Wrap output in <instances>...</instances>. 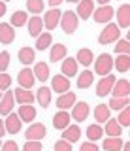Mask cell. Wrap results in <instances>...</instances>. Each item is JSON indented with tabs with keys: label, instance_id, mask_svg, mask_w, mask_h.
<instances>
[{
	"label": "cell",
	"instance_id": "obj_35",
	"mask_svg": "<svg viewBox=\"0 0 130 151\" xmlns=\"http://www.w3.org/2000/svg\"><path fill=\"white\" fill-rule=\"evenodd\" d=\"M36 38H38V40H36V49H38V51H45L51 45V42H53L51 32H41V34L36 36Z\"/></svg>",
	"mask_w": 130,
	"mask_h": 151
},
{
	"label": "cell",
	"instance_id": "obj_25",
	"mask_svg": "<svg viewBox=\"0 0 130 151\" xmlns=\"http://www.w3.org/2000/svg\"><path fill=\"white\" fill-rule=\"evenodd\" d=\"M32 72H34V78L40 79V81H47L49 79V64L47 63H36L34 68H32Z\"/></svg>",
	"mask_w": 130,
	"mask_h": 151
},
{
	"label": "cell",
	"instance_id": "obj_23",
	"mask_svg": "<svg viewBox=\"0 0 130 151\" xmlns=\"http://www.w3.org/2000/svg\"><path fill=\"white\" fill-rule=\"evenodd\" d=\"M21 119L17 113H8V119L4 123V127H6V130L10 132V134H17V132L21 130Z\"/></svg>",
	"mask_w": 130,
	"mask_h": 151
},
{
	"label": "cell",
	"instance_id": "obj_54",
	"mask_svg": "<svg viewBox=\"0 0 130 151\" xmlns=\"http://www.w3.org/2000/svg\"><path fill=\"white\" fill-rule=\"evenodd\" d=\"M0 98H2V91H0Z\"/></svg>",
	"mask_w": 130,
	"mask_h": 151
},
{
	"label": "cell",
	"instance_id": "obj_26",
	"mask_svg": "<svg viewBox=\"0 0 130 151\" xmlns=\"http://www.w3.org/2000/svg\"><path fill=\"white\" fill-rule=\"evenodd\" d=\"M76 60H77V64H81V66H91L92 60H94V53H92L91 49H87V47H83V49L77 51Z\"/></svg>",
	"mask_w": 130,
	"mask_h": 151
},
{
	"label": "cell",
	"instance_id": "obj_21",
	"mask_svg": "<svg viewBox=\"0 0 130 151\" xmlns=\"http://www.w3.org/2000/svg\"><path fill=\"white\" fill-rule=\"evenodd\" d=\"M26 27H29V34L32 38H36V36L41 34V30H44V21H41L40 15H32L29 21H26Z\"/></svg>",
	"mask_w": 130,
	"mask_h": 151
},
{
	"label": "cell",
	"instance_id": "obj_10",
	"mask_svg": "<svg viewBox=\"0 0 130 151\" xmlns=\"http://www.w3.org/2000/svg\"><path fill=\"white\" fill-rule=\"evenodd\" d=\"M51 87H53V91L59 93V94L70 91V78H66V76H62V74L53 76V79H51Z\"/></svg>",
	"mask_w": 130,
	"mask_h": 151
},
{
	"label": "cell",
	"instance_id": "obj_46",
	"mask_svg": "<svg viewBox=\"0 0 130 151\" xmlns=\"http://www.w3.org/2000/svg\"><path fill=\"white\" fill-rule=\"evenodd\" d=\"M79 151H100V149L96 145V142H85V144H81Z\"/></svg>",
	"mask_w": 130,
	"mask_h": 151
},
{
	"label": "cell",
	"instance_id": "obj_49",
	"mask_svg": "<svg viewBox=\"0 0 130 151\" xmlns=\"http://www.w3.org/2000/svg\"><path fill=\"white\" fill-rule=\"evenodd\" d=\"M4 134H6V127H4V121L0 119V138H2Z\"/></svg>",
	"mask_w": 130,
	"mask_h": 151
},
{
	"label": "cell",
	"instance_id": "obj_51",
	"mask_svg": "<svg viewBox=\"0 0 130 151\" xmlns=\"http://www.w3.org/2000/svg\"><path fill=\"white\" fill-rule=\"evenodd\" d=\"M121 149H123V151H130V144H128V142H126V144H123V147H121Z\"/></svg>",
	"mask_w": 130,
	"mask_h": 151
},
{
	"label": "cell",
	"instance_id": "obj_37",
	"mask_svg": "<svg viewBox=\"0 0 130 151\" xmlns=\"http://www.w3.org/2000/svg\"><path fill=\"white\" fill-rule=\"evenodd\" d=\"M44 8H45L44 0H26V9H29V13H32V15H40L44 12Z\"/></svg>",
	"mask_w": 130,
	"mask_h": 151
},
{
	"label": "cell",
	"instance_id": "obj_30",
	"mask_svg": "<svg viewBox=\"0 0 130 151\" xmlns=\"http://www.w3.org/2000/svg\"><path fill=\"white\" fill-rule=\"evenodd\" d=\"M34 59H36V53H34V49H32L30 45L21 47V49H19V60H21V64L29 66V64L34 63Z\"/></svg>",
	"mask_w": 130,
	"mask_h": 151
},
{
	"label": "cell",
	"instance_id": "obj_7",
	"mask_svg": "<svg viewBox=\"0 0 130 151\" xmlns=\"http://www.w3.org/2000/svg\"><path fill=\"white\" fill-rule=\"evenodd\" d=\"M115 76H102V79L98 81V85H96V94L102 98V96H108V94L111 93V87H113V83H115Z\"/></svg>",
	"mask_w": 130,
	"mask_h": 151
},
{
	"label": "cell",
	"instance_id": "obj_45",
	"mask_svg": "<svg viewBox=\"0 0 130 151\" xmlns=\"http://www.w3.org/2000/svg\"><path fill=\"white\" fill-rule=\"evenodd\" d=\"M0 151H19V145H17V142L8 140L6 144H2V145H0Z\"/></svg>",
	"mask_w": 130,
	"mask_h": 151
},
{
	"label": "cell",
	"instance_id": "obj_18",
	"mask_svg": "<svg viewBox=\"0 0 130 151\" xmlns=\"http://www.w3.org/2000/svg\"><path fill=\"white\" fill-rule=\"evenodd\" d=\"M117 21H119V28H126L128 30V27H130V6H128V2L126 4H123L117 12Z\"/></svg>",
	"mask_w": 130,
	"mask_h": 151
},
{
	"label": "cell",
	"instance_id": "obj_28",
	"mask_svg": "<svg viewBox=\"0 0 130 151\" xmlns=\"http://www.w3.org/2000/svg\"><path fill=\"white\" fill-rule=\"evenodd\" d=\"M124 142L119 138V136H108V138L104 140V144H102V147L104 151H121Z\"/></svg>",
	"mask_w": 130,
	"mask_h": 151
},
{
	"label": "cell",
	"instance_id": "obj_29",
	"mask_svg": "<svg viewBox=\"0 0 130 151\" xmlns=\"http://www.w3.org/2000/svg\"><path fill=\"white\" fill-rule=\"evenodd\" d=\"M111 115V110L108 108V104H98L94 108V121L96 123H106Z\"/></svg>",
	"mask_w": 130,
	"mask_h": 151
},
{
	"label": "cell",
	"instance_id": "obj_53",
	"mask_svg": "<svg viewBox=\"0 0 130 151\" xmlns=\"http://www.w3.org/2000/svg\"><path fill=\"white\" fill-rule=\"evenodd\" d=\"M2 2H10V0H2Z\"/></svg>",
	"mask_w": 130,
	"mask_h": 151
},
{
	"label": "cell",
	"instance_id": "obj_14",
	"mask_svg": "<svg viewBox=\"0 0 130 151\" xmlns=\"http://www.w3.org/2000/svg\"><path fill=\"white\" fill-rule=\"evenodd\" d=\"M34 72H32L30 68H23L19 74H17V81H19V87L23 89H32V85H34Z\"/></svg>",
	"mask_w": 130,
	"mask_h": 151
},
{
	"label": "cell",
	"instance_id": "obj_4",
	"mask_svg": "<svg viewBox=\"0 0 130 151\" xmlns=\"http://www.w3.org/2000/svg\"><path fill=\"white\" fill-rule=\"evenodd\" d=\"M115 15V9L109 6V4H106V6H100L96 8L94 12H92V19H94L96 23H100V25H106V23H111V17Z\"/></svg>",
	"mask_w": 130,
	"mask_h": 151
},
{
	"label": "cell",
	"instance_id": "obj_24",
	"mask_svg": "<svg viewBox=\"0 0 130 151\" xmlns=\"http://www.w3.org/2000/svg\"><path fill=\"white\" fill-rule=\"evenodd\" d=\"M51 89L49 87H40L38 91H36V100H38V104L41 108H49V104H51Z\"/></svg>",
	"mask_w": 130,
	"mask_h": 151
},
{
	"label": "cell",
	"instance_id": "obj_22",
	"mask_svg": "<svg viewBox=\"0 0 130 151\" xmlns=\"http://www.w3.org/2000/svg\"><path fill=\"white\" fill-rule=\"evenodd\" d=\"M79 138H81V129H79V125H68L66 129L62 130V140L70 142V144L77 142Z\"/></svg>",
	"mask_w": 130,
	"mask_h": 151
},
{
	"label": "cell",
	"instance_id": "obj_8",
	"mask_svg": "<svg viewBox=\"0 0 130 151\" xmlns=\"http://www.w3.org/2000/svg\"><path fill=\"white\" fill-rule=\"evenodd\" d=\"M92 12H94V0H79L77 2V9H76V15L81 17V21H87Z\"/></svg>",
	"mask_w": 130,
	"mask_h": 151
},
{
	"label": "cell",
	"instance_id": "obj_17",
	"mask_svg": "<svg viewBox=\"0 0 130 151\" xmlns=\"http://www.w3.org/2000/svg\"><path fill=\"white\" fill-rule=\"evenodd\" d=\"M13 98H15L19 104H32L36 100L34 93H32L30 89H23V87H17L15 91H13Z\"/></svg>",
	"mask_w": 130,
	"mask_h": 151
},
{
	"label": "cell",
	"instance_id": "obj_55",
	"mask_svg": "<svg viewBox=\"0 0 130 151\" xmlns=\"http://www.w3.org/2000/svg\"><path fill=\"white\" fill-rule=\"evenodd\" d=\"M0 145H2V142H0Z\"/></svg>",
	"mask_w": 130,
	"mask_h": 151
},
{
	"label": "cell",
	"instance_id": "obj_12",
	"mask_svg": "<svg viewBox=\"0 0 130 151\" xmlns=\"http://www.w3.org/2000/svg\"><path fill=\"white\" fill-rule=\"evenodd\" d=\"M70 121H72V117H70V113H68V110H59L53 115V127L57 130H64L70 125Z\"/></svg>",
	"mask_w": 130,
	"mask_h": 151
},
{
	"label": "cell",
	"instance_id": "obj_3",
	"mask_svg": "<svg viewBox=\"0 0 130 151\" xmlns=\"http://www.w3.org/2000/svg\"><path fill=\"white\" fill-rule=\"evenodd\" d=\"M94 63V72L98 76H108L111 74V68H113V59H111L109 53H100L96 57V60H92Z\"/></svg>",
	"mask_w": 130,
	"mask_h": 151
},
{
	"label": "cell",
	"instance_id": "obj_44",
	"mask_svg": "<svg viewBox=\"0 0 130 151\" xmlns=\"http://www.w3.org/2000/svg\"><path fill=\"white\" fill-rule=\"evenodd\" d=\"M10 85H11V78H10L6 72H0V91H6V89H10Z\"/></svg>",
	"mask_w": 130,
	"mask_h": 151
},
{
	"label": "cell",
	"instance_id": "obj_42",
	"mask_svg": "<svg viewBox=\"0 0 130 151\" xmlns=\"http://www.w3.org/2000/svg\"><path fill=\"white\" fill-rule=\"evenodd\" d=\"M10 59H11V55L8 53V51H2V53H0V72H6V70H8V66H10Z\"/></svg>",
	"mask_w": 130,
	"mask_h": 151
},
{
	"label": "cell",
	"instance_id": "obj_15",
	"mask_svg": "<svg viewBox=\"0 0 130 151\" xmlns=\"http://www.w3.org/2000/svg\"><path fill=\"white\" fill-rule=\"evenodd\" d=\"M76 102H77L76 93L66 91V93H62V94L57 98V108H59V110H70V108H72Z\"/></svg>",
	"mask_w": 130,
	"mask_h": 151
},
{
	"label": "cell",
	"instance_id": "obj_9",
	"mask_svg": "<svg viewBox=\"0 0 130 151\" xmlns=\"http://www.w3.org/2000/svg\"><path fill=\"white\" fill-rule=\"evenodd\" d=\"M13 104H15V98H13V91L6 89L0 98V115H8L13 110Z\"/></svg>",
	"mask_w": 130,
	"mask_h": 151
},
{
	"label": "cell",
	"instance_id": "obj_38",
	"mask_svg": "<svg viewBox=\"0 0 130 151\" xmlns=\"http://www.w3.org/2000/svg\"><path fill=\"white\" fill-rule=\"evenodd\" d=\"M128 106V96H123V98H117V96H113L111 98V102L108 104V108L109 110H123V108H126Z\"/></svg>",
	"mask_w": 130,
	"mask_h": 151
},
{
	"label": "cell",
	"instance_id": "obj_50",
	"mask_svg": "<svg viewBox=\"0 0 130 151\" xmlns=\"http://www.w3.org/2000/svg\"><path fill=\"white\" fill-rule=\"evenodd\" d=\"M96 2H98V4H100V6H106V4H109V2H111V0H96Z\"/></svg>",
	"mask_w": 130,
	"mask_h": 151
},
{
	"label": "cell",
	"instance_id": "obj_11",
	"mask_svg": "<svg viewBox=\"0 0 130 151\" xmlns=\"http://www.w3.org/2000/svg\"><path fill=\"white\" fill-rule=\"evenodd\" d=\"M60 15H62V12H60L59 8H51L49 12L45 13V17L41 19V21H44V27L47 28V30H53V28L59 25V21H60Z\"/></svg>",
	"mask_w": 130,
	"mask_h": 151
},
{
	"label": "cell",
	"instance_id": "obj_48",
	"mask_svg": "<svg viewBox=\"0 0 130 151\" xmlns=\"http://www.w3.org/2000/svg\"><path fill=\"white\" fill-rule=\"evenodd\" d=\"M2 15H6V2L0 0V17H2Z\"/></svg>",
	"mask_w": 130,
	"mask_h": 151
},
{
	"label": "cell",
	"instance_id": "obj_36",
	"mask_svg": "<svg viewBox=\"0 0 130 151\" xmlns=\"http://www.w3.org/2000/svg\"><path fill=\"white\" fill-rule=\"evenodd\" d=\"M26 21H29V13H26V12H21V9H17V12H13L10 25L15 28V27H23V25H26Z\"/></svg>",
	"mask_w": 130,
	"mask_h": 151
},
{
	"label": "cell",
	"instance_id": "obj_40",
	"mask_svg": "<svg viewBox=\"0 0 130 151\" xmlns=\"http://www.w3.org/2000/svg\"><path fill=\"white\" fill-rule=\"evenodd\" d=\"M121 113H119V117H117V121H119V125L121 127H130V108L126 106V108H123V110H119Z\"/></svg>",
	"mask_w": 130,
	"mask_h": 151
},
{
	"label": "cell",
	"instance_id": "obj_39",
	"mask_svg": "<svg viewBox=\"0 0 130 151\" xmlns=\"http://www.w3.org/2000/svg\"><path fill=\"white\" fill-rule=\"evenodd\" d=\"M113 51L117 55H128V51H130V42H128V38L126 40H117V45L113 47Z\"/></svg>",
	"mask_w": 130,
	"mask_h": 151
},
{
	"label": "cell",
	"instance_id": "obj_19",
	"mask_svg": "<svg viewBox=\"0 0 130 151\" xmlns=\"http://www.w3.org/2000/svg\"><path fill=\"white\" fill-rule=\"evenodd\" d=\"M62 76L66 78H72V76H77V60L74 57H64L62 59V68H60Z\"/></svg>",
	"mask_w": 130,
	"mask_h": 151
},
{
	"label": "cell",
	"instance_id": "obj_33",
	"mask_svg": "<svg viewBox=\"0 0 130 151\" xmlns=\"http://www.w3.org/2000/svg\"><path fill=\"white\" fill-rule=\"evenodd\" d=\"M121 132H123V127L119 125V121L117 119H109L106 121V129H104V134H108V136H121Z\"/></svg>",
	"mask_w": 130,
	"mask_h": 151
},
{
	"label": "cell",
	"instance_id": "obj_13",
	"mask_svg": "<svg viewBox=\"0 0 130 151\" xmlns=\"http://www.w3.org/2000/svg\"><path fill=\"white\" fill-rule=\"evenodd\" d=\"M15 40V30L10 23H0V44L10 45Z\"/></svg>",
	"mask_w": 130,
	"mask_h": 151
},
{
	"label": "cell",
	"instance_id": "obj_52",
	"mask_svg": "<svg viewBox=\"0 0 130 151\" xmlns=\"http://www.w3.org/2000/svg\"><path fill=\"white\" fill-rule=\"evenodd\" d=\"M66 2H79V0H66Z\"/></svg>",
	"mask_w": 130,
	"mask_h": 151
},
{
	"label": "cell",
	"instance_id": "obj_5",
	"mask_svg": "<svg viewBox=\"0 0 130 151\" xmlns=\"http://www.w3.org/2000/svg\"><path fill=\"white\" fill-rule=\"evenodd\" d=\"M45 134H47V129H45L44 123H30V127L25 130V138L26 140H44Z\"/></svg>",
	"mask_w": 130,
	"mask_h": 151
},
{
	"label": "cell",
	"instance_id": "obj_32",
	"mask_svg": "<svg viewBox=\"0 0 130 151\" xmlns=\"http://www.w3.org/2000/svg\"><path fill=\"white\" fill-rule=\"evenodd\" d=\"M113 66H115V70L121 72V74L128 72L130 70V55H119L117 59H113Z\"/></svg>",
	"mask_w": 130,
	"mask_h": 151
},
{
	"label": "cell",
	"instance_id": "obj_1",
	"mask_svg": "<svg viewBox=\"0 0 130 151\" xmlns=\"http://www.w3.org/2000/svg\"><path fill=\"white\" fill-rule=\"evenodd\" d=\"M121 38V28L113 23H106V27L100 30V36H98V44L100 45H109L113 42H117Z\"/></svg>",
	"mask_w": 130,
	"mask_h": 151
},
{
	"label": "cell",
	"instance_id": "obj_2",
	"mask_svg": "<svg viewBox=\"0 0 130 151\" xmlns=\"http://www.w3.org/2000/svg\"><path fill=\"white\" fill-rule=\"evenodd\" d=\"M59 23H60V27H62L64 34H74V32L77 30V25H79V17L76 15V12L68 9V12H64L62 15H60Z\"/></svg>",
	"mask_w": 130,
	"mask_h": 151
},
{
	"label": "cell",
	"instance_id": "obj_34",
	"mask_svg": "<svg viewBox=\"0 0 130 151\" xmlns=\"http://www.w3.org/2000/svg\"><path fill=\"white\" fill-rule=\"evenodd\" d=\"M94 81V74L91 70H83L81 76H77V87L79 89H89Z\"/></svg>",
	"mask_w": 130,
	"mask_h": 151
},
{
	"label": "cell",
	"instance_id": "obj_47",
	"mask_svg": "<svg viewBox=\"0 0 130 151\" xmlns=\"http://www.w3.org/2000/svg\"><path fill=\"white\" fill-rule=\"evenodd\" d=\"M47 2H49V6H51V8H59L60 4L64 2V0H47Z\"/></svg>",
	"mask_w": 130,
	"mask_h": 151
},
{
	"label": "cell",
	"instance_id": "obj_27",
	"mask_svg": "<svg viewBox=\"0 0 130 151\" xmlns=\"http://www.w3.org/2000/svg\"><path fill=\"white\" fill-rule=\"evenodd\" d=\"M66 45L64 44H55L51 45V53H49V60L51 63H59V60H62L64 57H66Z\"/></svg>",
	"mask_w": 130,
	"mask_h": 151
},
{
	"label": "cell",
	"instance_id": "obj_41",
	"mask_svg": "<svg viewBox=\"0 0 130 151\" xmlns=\"http://www.w3.org/2000/svg\"><path fill=\"white\" fill-rule=\"evenodd\" d=\"M23 151H41V142L40 140H26L23 145Z\"/></svg>",
	"mask_w": 130,
	"mask_h": 151
},
{
	"label": "cell",
	"instance_id": "obj_6",
	"mask_svg": "<svg viewBox=\"0 0 130 151\" xmlns=\"http://www.w3.org/2000/svg\"><path fill=\"white\" fill-rule=\"evenodd\" d=\"M70 117L74 121H77V123H83L87 117H89V104H87V102H76L72 106Z\"/></svg>",
	"mask_w": 130,
	"mask_h": 151
},
{
	"label": "cell",
	"instance_id": "obj_20",
	"mask_svg": "<svg viewBox=\"0 0 130 151\" xmlns=\"http://www.w3.org/2000/svg\"><path fill=\"white\" fill-rule=\"evenodd\" d=\"M17 115H19V119L23 123H32V121H36V108L30 106V104H21Z\"/></svg>",
	"mask_w": 130,
	"mask_h": 151
},
{
	"label": "cell",
	"instance_id": "obj_31",
	"mask_svg": "<svg viewBox=\"0 0 130 151\" xmlns=\"http://www.w3.org/2000/svg\"><path fill=\"white\" fill-rule=\"evenodd\" d=\"M87 138H89V142H98L102 136H104V129L100 127V123H94V125H89L87 127Z\"/></svg>",
	"mask_w": 130,
	"mask_h": 151
},
{
	"label": "cell",
	"instance_id": "obj_16",
	"mask_svg": "<svg viewBox=\"0 0 130 151\" xmlns=\"http://www.w3.org/2000/svg\"><path fill=\"white\" fill-rule=\"evenodd\" d=\"M128 93H130L128 79H115L113 87H111V94L117 98H123V96H128Z\"/></svg>",
	"mask_w": 130,
	"mask_h": 151
},
{
	"label": "cell",
	"instance_id": "obj_43",
	"mask_svg": "<svg viewBox=\"0 0 130 151\" xmlns=\"http://www.w3.org/2000/svg\"><path fill=\"white\" fill-rule=\"evenodd\" d=\"M53 149H55V151H74L70 142H66V140H62V138H60L59 142H55Z\"/></svg>",
	"mask_w": 130,
	"mask_h": 151
}]
</instances>
